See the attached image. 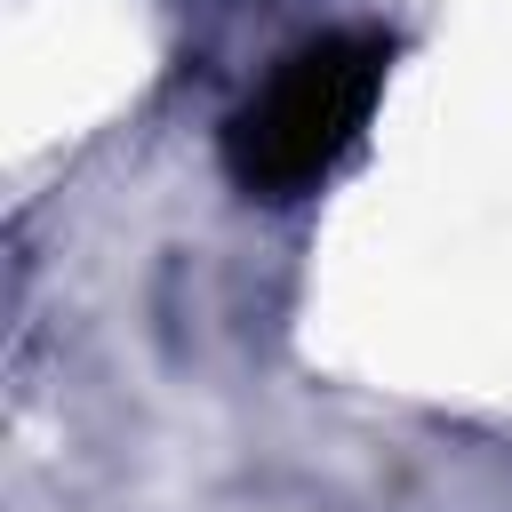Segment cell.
<instances>
[{
	"label": "cell",
	"mask_w": 512,
	"mask_h": 512,
	"mask_svg": "<svg viewBox=\"0 0 512 512\" xmlns=\"http://www.w3.org/2000/svg\"><path fill=\"white\" fill-rule=\"evenodd\" d=\"M384 80V48L360 32H328L304 40L224 128V160L248 192H304L320 168H336V152L360 136L368 104Z\"/></svg>",
	"instance_id": "6da1fadb"
}]
</instances>
